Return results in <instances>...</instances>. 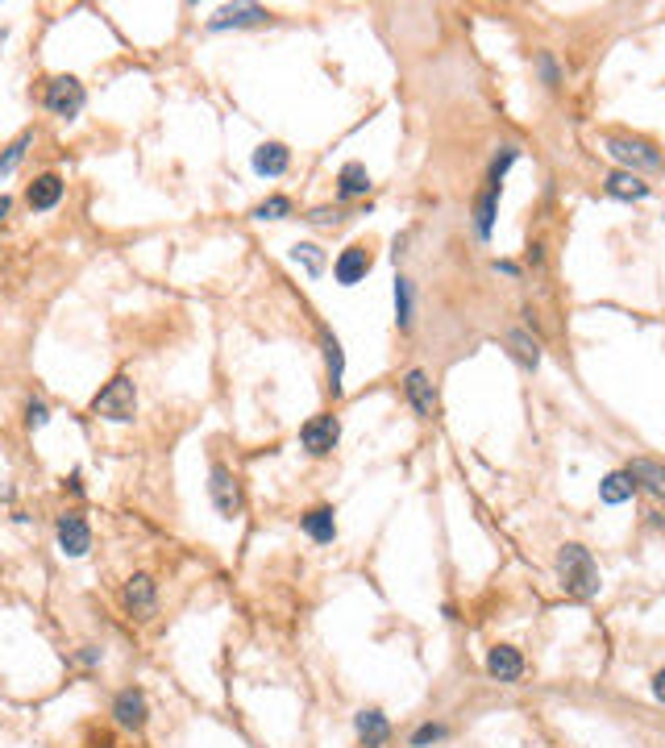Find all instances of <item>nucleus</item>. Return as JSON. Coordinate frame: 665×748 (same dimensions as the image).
<instances>
[{
    "instance_id": "obj_1",
    "label": "nucleus",
    "mask_w": 665,
    "mask_h": 748,
    "mask_svg": "<svg viewBox=\"0 0 665 748\" xmlns=\"http://www.w3.org/2000/svg\"><path fill=\"white\" fill-rule=\"evenodd\" d=\"M557 574H561V586H566L574 599L599 594V566H594L591 549H582V544H566V549L557 553Z\"/></svg>"
},
{
    "instance_id": "obj_2",
    "label": "nucleus",
    "mask_w": 665,
    "mask_h": 748,
    "mask_svg": "<svg viewBox=\"0 0 665 748\" xmlns=\"http://www.w3.org/2000/svg\"><path fill=\"white\" fill-rule=\"evenodd\" d=\"M92 411L104 416V420H112V424L133 420V416H137V386H133L129 374H117V378L92 399Z\"/></svg>"
},
{
    "instance_id": "obj_3",
    "label": "nucleus",
    "mask_w": 665,
    "mask_h": 748,
    "mask_svg": "<svg viewBox=\"0 0 665 748\" xmlns=\"http://www.w3.org/2000/svg\"><path fill=\"white\" fill-rule=\"evenodd\" d=\"M42 104H46L54 117H62V121H75V117L84 112V104H87V92H84V84H79L75 75H54V79L46 84Z\"/></svg>"
},
{
    "instance_id": "obj_4",
    "label": "nucleus",
    "mask_w": 665,
    "mask_h": 748,
    "mask_svg": "<svg viewBox=\"0 0 665 748\" xmlns=\"http://www.w3.org/2000/svg\"><path fill=\"white\" fill-rule=\"evenodd\" d=\"M208 495H212V507H217L225 519H237L242 516V483H237V474L229 470V466H212V474H208Z\"/></svg>"
},
{
    "instance_id": "obj_5",
    "label": "nucleus",
    "mask_w": 665,
    "mask_h": 748,
    "mask_svg": "<svg viewBox=\"0 0 665 748\" xmlns=\"http://www.w3.org/2000/svg\"><path fill=\"white\" fill-rule=\"evenodd\" d=\"M341 441V420L337 416H328V411H320V416H312V420H303L300 428V445L312 453V458H325V453H333Z\"/></svg>"
},
{
    "instance_id": "obj_6",
    "label": "nucleus",
    "mask_w": 665,
    "mask_h": 748,
    "mask_svg": "<svg viewBox=\"0 0 665 748\" xmlns=\"http://www.w3.org/2000/svg\"><path fill=\"white\" fill-rule=\"evenodd\" d=\"M607 154L616 158V162H624V170H661L665 167V158L657 154L649 142H632V137H611L607 142Z\"/></svg>"
},
{
    "instance_id": "obj_7",
    "label": "nucleus",
    "mask_w": 665,
    "mask_h": 748,
    "mask_svg": "<svg viewBox=\"0 0 665 748\" xmlns=\"http://www.w3.org/2000/svg\"><path fill=\"white\" fill-rule=\"evenodd\" d=\"M59 549L62 557H84L92 549V528L84 516H75V511L59 516Z\"/></svg>"
},
{
    "instance_id": "obj_8",
    "label": "nucleus",
    "mask_w": 665,
    "mask_h": 748,
    "mask_svg": "<svg viewBox=\"0 0 665 748\" xmlns=\"http://www.w3.org/2000/svg\"><path fill=\"white\" fill-rule=\"evenodd\" d=\"M366 275H370V253H366V245H350V250L337 253L333 278H337L341 287H353V283H362Z\"/></svg>"
},
{
    "instance_id": "obj_9",
    "label": "nucleus",
    "mask_w": 665,
    "mask_h": 748,
    "mask_svg": "<svg viewBox=\"0 0 665 748\" xmlns=\"http://www.w3.org/2000/svg\"><path fill=\"white\" fill-rule=\"evenodd\" d=\"M262 21H270V12L262 4H225L208 21V29H242V25H262Z\"/></svg>"
},
{
    "instance_id": "obj_10",
    "label": "nucleus",
    "mask_w": 665,
    "mask_h": 748,
    "mask_svg": "<svg viewBox=\"0 0 665 748\" xmlns=\"http://www.w3.org/2000/svg\"><path fill=\"white\" fill-rule=\"evenodd\" d=\"M291 167V150L283 142H262L254 150V170L266 175V179H278V175H287Z\"/></svg>"
},
{
    "instance_id": "obj_11",
    "label": "nucleus",
    "mask_w": 665,
    "mask_h": 748,
    "mask_svg": "<svg viewBox=\"0 0 665 748\" xmlns=\"http://www.w3.org/2000/svg\"><path fill=\"white\" fill-rule=\"evenodd\" d=\"M486 669H491V677H499V682H516V677L524 674L520 649H511V644H495V649L486 652Z\"/></svg>"
},
{
    "instance_id": "obj_12",
    "label": "nucleus",
    "mask_w": 665,
    "mask_h": 748,
    "mask_svg": "<svg viewBox=\"0 0 665 748\" xmlns=\"http://www.w3.org/2000/svg\"><path fill=\"white\" fill-rule=\"evenodd\" d=\"M320 350H325V366H328V391L341 395V386H345V350H341V341L320 328Z\"/></svg>"
},
{
    "instance_id": "obj_13",
    "label": "nucleus",
    "mask_w": 665,
    "mask_h": 748,
    "mask_svg": "<svg viewBox=\"0 0 665 748\" xmlns=\"http://www.w3.org/2000/svg\"><path fill=\"white\" fill-rule=\"evenodd\" d=\"M112 715H117V724L121 727H133V732H137V727L145 724V694L142 690H121V694H117V702H112Z\"/></svg>"
},
{
    "instance_id": "obj_14",
    "label": "nucleus",
    "mask_w": 665,
    "mask_h": 748,
    "mask_svg": "<svg viewBox=\"0 0 665 748\" xmlns=\"http://www.w3.org/2000/svg\"><path fill=\"white\" fill-rule=\"evenodd\" d=\"M25 200H29V208H34V212H50V208L62 200V179H59V175H37V179L29 183Z\"/></svg>"
},
{
    "instance_id": "obj_15",
    "label": "nucleus",
    "mask_w": 665,
    "mask_h": 748,
    "mask_svg": "<svg viewBox=\"0 0 665 748\" xmlns=\"http://www.w3.org/2000/svg\"><path fill=\"white\" fill-rule=\"evenodd\" d=\"M353 727H358V740H362L366 748H383L391 740V724L383 711H362L353 719Z\"/></svg>"
},
{
    "instance_id": "obj_16",
    "label": "nucleus",
    "mask_w": 665,
    "mask_h": 748,
    "mask_svg": "<svg viewBox=\"0 0 665 748\" xmlns=\"http://www.w3.org/2000/svg\"><path fill=\"white\" fill-rule=\"evenodd\" d=\"M403 391H408L411 408L420 411V416H433L436 411V391H433V383H428V374L424 370H411L408 383H403Z\"/></svg>"
},
{
    "instance_id": "obj_17",
    "label": "nucleus",
    "mask_w": 665,
    "mask_h": 748,
    "mask_svg": "<svg viewBox=\"0 0 665 748\" xmlns=\"http://www.w3.org/2000/svg\"><path fill=\"white\" fill-rule=\"evenodd\" d=\"M300 528L312 536L316 544H328L337 536V519H333V507H312L308 516H300Z\"/></svg>"
},
{
    "instance_id": "obj_18",
    "label": "nucleus",
    "mask_w": 665,
    "mask_h": 748,
    "mask_svg": "<svg viewBox=\"0 0 665 748\" xmlns=\"http://www.w3.org/2000/svg\"><path fill=\"white\" fill-rule=\"evenodd\" d=\"M607 195H611V200H644V195H649V183H641L632 170H611V175H607Z\"/></svg>"
},
{
    "instance_id": "obj_19",
    "label": "nucleus",
    "mask_w": 665,
    "mask_h": 748,
    "mask_svg": "<svg viewBox=\"0 0 665 748\" xmlns=\"http://www.w3.org/2000/svg\"><path fill=\"white\" fill-rule=\"evenodd\" d=\"M125 603H129V611L150 616L154 611V578L150 574H133L129 586H125Z\"/></svg>"
},
{
    "instance_id": "obj_20",
    "label": "nucleus",
    "mask_w": 665,
    "mask_h": 748,
    "mask_svg": "<svg viewBox=\"0 0 665 748\" xmlns=\"http://www.w3.org/2000/svg\"><path fill=\"white\" fill-rule=\"evenodd\" d=\"M370 192V175H366L362 162H345L337 175V195L341 200H353V195H366Z\"/></svg>"
},
{
    "instance_id": "obj_21",
    "label": "nucleus",
    "mask_w": 665,
    "mask_h": 748,
    "mask_svg": "<svg viewBox=\"0 0 665 748\" xmlns=\"http://www.w3.org/2000/svg\"><path fill=\"white\" fill-rule=\"evenodd\" d=\"M632 491H636V483L628 478V470H619V474H607L603 483H599V499H603L607 507H619V503H628L632 499Z\"/></svg>"
},
{
    "instance_id": "obj_22",
    "label": "nucleus",
    "mask_w": 665,
    "mask_h": 748,
    "mask_svg": "<svg viewBox=\"0 0 665 748\" xmlns=\"http://www.w3.org/2000/svg\"><path fill=\"white\" fill-rule=\"evenodd\" d=\"M628 478H632V483H644L649 491H657V495H665V466H657V461L636 458L628 466Z\"/></svg>"
},
{
    "instance_id": "obj_23",
    "label": "nucleus",
    "mask_w": 665,
    "mask_h": 748,
    "mask_svg": "<svg viewBox=\"0 0 665 748\" xmlns=\"http://www.w3.org/2000/svg\"><path fill=\"white\" fill-rule=\"evenodd\" d=\"M411 312H416V291H411V278L395 275V325L408 328L411 325Z\"/></svg>"
},
{
    "instance_id": "obj_24",
    "label": "nucleus",
    "mask_w": 665,
    "mask_h": 748,
    "mask_svg": "<svg viewBox=\"0 0 665 748\" xmlns=\"http://www.w3.org/2000/svg\"><path fill=\"white\" fill-rule=\"evenodd\" d=\"M499 192H503V187H486V192L478 195V204H474V217H478V237H491V229H495Z\"/></svg>"
},
{
    "instance_id": "obj_25",
    "label": "nucleus",
    "mask_w": 665,
    "mask_h": 748,
    "mask_svg": "<svg viewBox=\"0 0 665 748\" xmlns=\"http://www.w3.org/2000/svg\"><path fill=\"white\" fill-rule=\"evenodd\" d=\"M508 345H511V353L520 358V366H528V370H536V366H541V345H536L528 333H520V328H516V333H508Z\"/></svg>"
},
{
    "instance_id": "obj_26",
    "label": "nucleus",
    "mask_w": 665,
    "mask_h": 748,
    "mask_svg": "<svg viewBox=\"0 0 665 748\" xmlns=\"http://www.w3.org/2000/svg\"><path fill=\"white\" fill-rule=\"evenodd\" d=\"M291 258H295V262H303V270H308V275H325V250H320V245H312V242H295L291 245Z\"/></svg>"
},
{
    "instance_id": "obj_27",
    "label": "nucleus",
    "mask_w": 665,
    "mask_h": 748,
    "mask_svg": "<svg viewBox=\"0 0 665 748\" xmlns=\"http://www.w3.org/2000/svg\"><path fill=\"white\" fill-rule=\"evenodd\" d=\"M29 142H34V133H21V137H17V142H12L9 150H4V158H0V179H4V175H12V170H17V162H21V158H25V150H29Z\"/></svg>"
},
{
    "instance_id": "obj_28",
    "label": "nucleus",
    "mask_w": 665,
    "mask_h": 748,
    "mask_svg": "<svg viewBox=\"0 0 665 748\" xmlns=\"http://www.w3.org/2000/svg\"><path fill=\"white\" fill-rule=\"evenodd\" d=\"M283 217H291L287 195H270V200H262V204L254 208V220H283Z\"/></svg>"
},
{
    "instance_id": "obj_29",
    "label": "nucleus",
    "mask_w": 665,
    "mask_h": 748,
    "mask_svg": "<svg viewBox=\"0 0 665 748\" xmlns=\"http://www.w3.org/2000/svg\"><path fill=\"white\" fill-rule=\"evenodd\" d=\"M520 158V150L516 145H503V154L491 162V175H486V187H503V175H508V167Z\"/></svg>"
},
{
    "instance_id": "obj_30",
    "label": "nucleus",
    "mask_w": 665,
    "mask_h": 748,
    "mask_svg": "<svg viewBox=\"0 0 665 748\" xmlns=\"http://www.w3.org/2000/svg\"><path fill=\"white\" fill-rule=\"evenodd\" d=\"M436 740H445V727L441 724H424L411 732V748H428V744H436Z\"/></svg>"
},
{
    "instance_id": "obj_31",
    "label": "nucleus",
    "mask_w": 665,
    "mask_h": 748,
    "mask_svg": "<svg viewBox=\"0 0 665 748\" xmlns=\"http://www.w3.org/2000/svg\"><path fill=\"white\" fill-rule=\"evenodd\" d=\"M46 420H50V408L42 403V399H29V408H25V424H29V428H42Z\"/></svg>"
},
{
    "instance_id": "obj_32",
    "label": "nucleus",
    "mask_w": 665,
    "mask_h": 748,
    "mask_svg": "<svg viewBox=\"0 0 665 748\" xmlns=\"http://www.w3.org/2000/svg\"><path fill=\"white\" fill-rule=\"evenodd\" d=\"M308 220L312 225H328V220H337V212L333 208H316V212H308Z\"/></svg>"
},
{
    "instance_id": "obj_33",
    "label": "nucleus",
    "mask_w": 665,
    "mask_h": 748,
    "mask_svg": "<svg viewBox=\"0 0 665 748\" xmlns=\"http://www.w3.org/2000/svg\"><path fill=\"white\" fill-rule=\"evenodd\" d=\"M541 71H544V84H557V67L549 54H541Z\"/></svg>"
},
{
    "instance_id": "obj_34",
    "label": "nucleus",
    "mask_w": 665,
    "mask_h": 748,
    "mask_svg": "<svg viewBox=\"0 0 665 748\" xmlns=\"http://www.w3.org/2000/svg\"><path fill=\"white\" fill-rule=\"evenodd\" d=\"M653 694H657V699H661V702H665V669H661V674H657V677H653Z\"/></svg>"
},
{
    "instance_id": "obj_35",
    "label": "nucleus",
    "mask_w": 665,
    "mask_h": 748,
    "mask_svg": "<svg viewBox=\"0 0 665 748\" xmlns=\"http://www.w3.org/2000/svg\"><path fill=\"white\" fill-rule=\"evenodd\" d=\"M9 208H12V200H9V195H0V220L9 217Z\"/></svg>"
}]
</instances>
